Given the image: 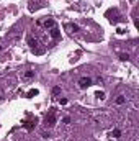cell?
I'll return each mask as SVG.
<instances>
[{"label": "cell", "mask_w": 139, "mask_h": 141, "mask_svg": "<svg viewBox=\"0 0 139 141\" xmlns=\"http://www.w3.org/2000/svg\"><path fill=\"white\" fill-rule=\"evenodd\" d=\"M36 123H38V118L34 117V118H31V120H25V121L21 123V126L26 128V130H33V128L36 126Z\"/></svg>", "instance_id": "obj_3"}, {"label": "cell", "mask_w": 139, "mask_h": 141, "mask_svg": "<svg viewBox=\"0 0 139 141\" xmlns=\"http://www.w3.org/2000/svg\"><path fill=\"white\" fill-rule=\"evenodd\" d=\"M62 121H64V123H69L70 118H69V117H64V120H62Z\"/></svg>", "instance_id": "obj_14"}, {"label": "cell", "mask_w": 139, "mask_h": 141, "mask_svg": "<svg viewBox=\"0 0 139 141\" xmlns=\"http://www.w3.org/2000/svg\"><path fill=\"white\" fill-rule=\"evenodd\" d=\"M59 92H61V87H54V89H53V94H54V95H57Z\"/></svg>", "instance_id": "obj_13"}, {"label": "cell", "mask_w": 139, "mask_h": 141, "mask_svg": "<svg viewBox=\"0 0 139 141\" xmlns=\"http://www.w3.org/2000/svg\"><path fill=\"white\" fill-rule=\"evenodd\" d=\"M131 2H133V0H131Z\"/></svg>", "instance_id": "obj_16"}, {"label": "cell", "mask_w": 139, "mask_h": 141, "mask_svg": "<svg viewBox=\"0 0 139 141\" xmlns=\"http://www.w3.org/2000/svg\"><path fill=\"white\" fill-rule=\"evenodd\" d=\"M119 59H121V61H128L129 56H128V54H119Z\"/></svg>", "instance_id": "obj_12"}, {"label": "cell", "mask_w": 139, "mask_h": 141, "mask_svg": "<svg viewBox=\"0 0 139 141\" xmlns=\"http://www.w3.org/2000/svg\"><path fill=\"white\" fill-rule=\"evenodd\" d=\"M92 85V79L90 77H82V79H79V87L80 89H87V87Z\"/></svg>", "instance_id": "obj_4"}, {"label": "cell", "mask_w": 139, "mask_h": 141, "mask_svg": "<svg viewBox=\"0 0 139 141\" xmlns=\"http://www.w3.org/2000/svg\"><path fill=\"white\" fill-rule=\"evenodd\" d=\"M67 28L72 30V31H79V26H77V25H67Z\"/></svg>", "instance_id": "obj_10"}, {"label": "cell", "mask_w": 139, "mask_h": 141, "mask_svg": "<svg viewBox=\"0 0 139 141\" xmlns=\"http://www.w3.org/2000/svg\"><path fill=\"white\" fill-rule=\"evenodd\" d=\"M44 125L49 126V128L56 125V110L54 108H49V112L46 113V117H44Z\"/></svg>", "instance_id": "obj_1"}, {"label": "cell", "mask_w": 139, "mask_h": 141, "mask_svg": "<svg viewBox=\"0 0 139 141\" xmlns=\"http://www.w3.org/2000/svg\"><path fill=\"white\" fill-rule=\"evenodd\" d=\"M44 26H46V28H53L54 22H53V20H46V22H44Z\"/></svg>", "instance_id": "obj_7"}, {"label": "cell", "mask_w": 139, "mask_h": 141, "mask_svg": "<svg viewBox=\"0 0 139 141\" xmlns=\"http://www.w3.org/2000/svg\"><path fill=\"white\" fill-rule=\"evenodd\" d=\"M51 36H53L54 41H57V39L61 38V31H59L56 26H53V28H51Z\"/></svg>", "instance_id": "obj_5"}, {"label": "cell", "mask_w": 139, "mask_h": 141, "mask_svg": "<svg viewBox=\"0 0 139 141\" xmlns=\"http://www.w3.org/2000/svg\"><path fill=\"white\" fill-rule=\"evenodd\" d=\"M113 136H115V138H119V136H121V131L119 130H113V133H111Z\"/></svg>", "instance_id": "obj_11"}, {"label": "cell", "mask_w": 139, "mask_h": 141, "mask_svg": "<svg viewBox=\"0 0 139 141\" xmlns=\"http://www.w3.org/2000/svg\"><path fill=\"white\" fill-rule=\"evenodd\" d=\"M34 95H38V90H36V89H33V90H30V92H28V97H34Z\"/></svg>", "instance_id": "obj_9"}, {"label": "cell", "mask_w": 139, "mask_h": 141, "mask_svg": "<svg viewBox=\"0 0 139 141\" xmlns=\"http://www.w3.org/2000/svg\"><path fill=\"white\" fill-rule=\"evenodd\" d=\"M23 77H25V79H28V81H30V79H33V77H34V70H26Z\"/></svg>", "instance_id": "obj_6"}, {"label": "cell", "mask_w": 139, "mask_h": 141, "mask_svg": "<svg viewBox=\"0 0 139 141\" xmlns=\"http://www.w3.org/2000/svg\"><path fill=\"white\" fill-rule=\"evenodd\" d=\"M116 103H118V105H123V103H124V97H123V95H119V97L116 98Z\"/></svg>", "instance_id": "obj_8"}, {"label": "cell", "mask_w": 139, "mask_h": 141, "mask_svg": "<svg viewBox=\"0 0 139 141\" xmlns=\"http://www.w3.org/2000/svg\"><path fill=\"white\" fill-rule=\"evenodd\" d=\"M28 44H30L31 51H34L36 54H41V53H43V49H39V41H38L36 38H30L28 39Z\"/></svg>", "instance_id": "obj_2"}, {"label": "cell", "mask_w": 139, "mask_h": 141, "mask_svg": "<svg viewBox=\"0 0 139 141\" xmlns=\"http://www.w3.org/2000/svg\"><path fill=\"white\" fill-rule=\"evenodd\" d=\"M0 49H2V46H0Z\"/></svg>", "instance_id": "obj_15"}]
</instances>
